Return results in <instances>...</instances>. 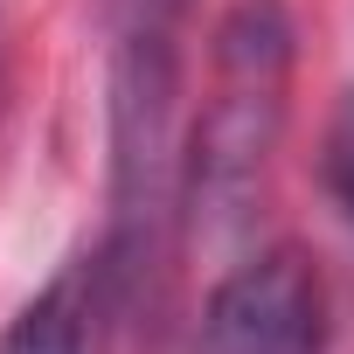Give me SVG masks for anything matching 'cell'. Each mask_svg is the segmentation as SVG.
<instances>
[{
	"instance_id": "cell-1",
	"label": "cell",
	"mask_w": 354,
	"mask_h": 354,
	"mask_svg": "<svg viewBox=\"0 0 354 354\" xmlns=\"http://www.w3.org/2000/svg\"><path fill=\"white\" fill-rule=\"evenodd\" d=\"M299 28L285 0H236L216 21L209 97L181 139V230L236 236L271 181V153L292 118Z\"/></svg>"
},
{
	"instance_id": "cell-7",
	"label": "cell",
	"mask_w": 354,
	"mask_h": 354,
	"mask_svg": "<svg viewBox=\"0 0 354 354\" xmlns=\"http://www.w3.org/2000/svg\"><path fill=\"white\" fill-rule=\"evenodd\" d=\"M0 97H8V15H0Z\"/></svg>"
},
{
	"instance_id": "cell-6",
	"label": "cell",
	"mask_w": 354,
	"mask_h": 354,
	"mask_svg": "<svg viewBox=\"0 0 354 354\" xmlns=\"http://www.w3.org/2000/svg\"><path fill=\"white\" fill-rule=\"evenodd\" d=\"M188 0H118V28H181Z\"/></svg>"
},
{
	"instance_id": "cell-3",
	"label": "cell",
	"mask_w": 354,
	"mask_h": 354,
	"mask_svg": "<svg viewBox=\"0 0 354 354\" xmlns=\"http://www.w3.org/2000/svg\"><path fill=\"white\" fill-rule=\"evenodd\" d=\"M326 285L299 243H271L236 257L195 319L188 354H326Z\"/></svg>"
},
{
	"instance_id": "cell-5",
	"label": "cell",
	"mask_w": 354,
	"mask_h": 354,
	"mask_svg": "<svg viewBox=\"0 0 354 354\" xmlns=\"http://www.w3.org/2000/svg\"><path fill=\"white\" fill-rule=\"evenodd\" d=\"M319 188H326L333 216L354 236V91H340V104L326 111V132H319Z\"/></svg>"
},
{
	"instance_id": "cell-2",
	"label": "cell",
	"mask_w": 354,
	"mask_h": 354,
	"mask_svg": "<svg viewBox=\"0 0 354 354\" xmlns=\"http://www.w3.org/2000/svg\"><path fill=\"white\" fill-rule=\"evenodd\" d=\"M174 28H118L111 49V230L97 243L118 313L139 306L181 230V139H174Z\"/></svg>"
},
{
	"instance_id": "cell-4",
	"label": "cell",
	"mask_w": 354,
	"mask_h": 354,
	"mask_svg": "<svg viewBox=\"0 0 354 354\" xmlns=\"http://www.w3.org/2000/svg\"><path fill=\"white\" fill-rule=\"evenodd\" d=\"M118 313L104 257H70L8 326H0V354H97L104 347V319Z\"/></svg>"
}]
</instances>
